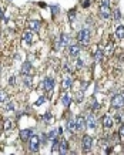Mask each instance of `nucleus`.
<instances>
[{
  "mask_svg": "<svg viewBox=\"0 0 124 155\" xmlns=\"http://www.w3.org/2000/svg\"><path fill=\"white\" fill-rule=\"evenodd\" d=\"M77 40H79V43H80L81 46H87V44L90 43V30H89L87 27L81 29V30L79 32V34H77Z\"/></svg>",
  "mask_w": 124,
  "mask_h": 155,
  "instance_id": "f257e3e1",
  "label": "nucleus"
},
{
  "mask_svg": "<svg viewBox=\"0 0 124 155\" xmlns=\"http://www.w3.org/2000/svg\"><path fill=\"white\" fill-rule=\"evenodd\" d=\"M111 107L113 108H121V107H124V95L116 94L114 97L111 98Z\"/></svg>",
  "mask_w": 124,
  "mask_h": 155,
  "instance_id": "f03ea898",
  "label": "nucleus"
},
{
  "mask_svg": "<svg viewBox=\"0 0 124 155\" xmlns=\"http://www.w3.org/2000/svg\"><path fill=\"white\" fill-rule=\"evenodd\" d=\"M99 11H100V17H103V19H110V16H111V9L106 3H101L100 4Z\"/></svg>",
  "mask_w": 124,
  "mask_h": 155,
  "instance_id": "7ed1b4c3",
  "label": "nucleus"
},
{
  "mask_svg": "<svg viewBox=\"0 0 124 155\" xmlns=\"http://www.w3.org/2000/svg\"><path fill=\"white\" fill-rule=\"evenodd\" d=\"M39 145H40V138L36 137V135H32V138L29 139V148L32 152H37L39 151Z\"/></svg>",
  "mask_w": 124,
  "mask_h": 155,
  "instance_id": "20e7f679",
  "label": "nucleus"
},
{
  "mask_svg": "<svg viewBox=\"0 0 124 155\" xmlns=\"http://www.w3.org/2000/svg\"><path fill=\"white\" fill-rule=\"evenodd\" d=\"M53 87H54V80L51 77H46L41 83V88H44V91H47V93L53 90Z\"/></svg>",
  "mask_w": 124,
  "mask_h": 155,
  "instance_id": "39448f33",
  "label": "nucleus"
},
{
  "mask_svg": "<svg viewBox=\"0 0 124 155\" xmlns=\"http://www.w3.org/2000/svg\"><path fill=\"white\" fill-rule=\"evenodd\" d=\"M34 37H36V36H34V32L33 30H30V29L23 33V40H25L27 44H32V43L34 41Z\"/></svg>",
  "mask_w": 124,
  "mask_h": 155,
  "instance_id": "423d86ee",
  "label": "nucleus"
},
{
  "mask_svg": "<svg viewBox=\"0 0 124 155\" xmlns=\"http://www.w3.org/2000/svg\"><path fill=\"white\" fill-rule=\"evenodd\" d=\"M96 125H97L96 117H94L93 114H89L87 117H86V127H89V128H91V130H94Z\"/></svg>",
  "mask_w": 124,
  "mask_h": 155,
  "instance_id": "0eeeda50",
  "label": "nucleus"
},
{
  "mask_svg": "<svg viewBox=\"0 0 124 155\" xmlns=\"http://www.w3.org/2000/svg\"><path fill=\"white\" fill-rule=\"evenodd\" d=\"M76 127H77V130L79 131H81L86 128V118L84 117H81V115H77L76 117Z\"/></svg>",
  "mask_w": 124,
  "mask_h": 155,
  "instance_id": "6e6552de",
  "label": "nucleus"
},
{
  "mask_svg": "<svg viewBox=\"0 0 124 155\" xmlns=\"http://www.w3.org/2000/svg\"><path fill=\"white\" fill-rule=\"evenodd\" d=\"M80 46L79 44H73V46H70L68 47V56L70 57H77L79 54H80Z\"/></svg>",
  "mask_w": 124,
  "mask_h": 155,
  "instance_id": "1a4fd4ad",
  "label": "nucleus"
},
{
  "mask_svg": "<svg viewBox=\"0 0 124 155\" xmlns=\"http://www.w3.org/2000/svg\"><path fill=\"white\" fill-rule=\"evenodd\" d=\"M32 73H33V67H32V63H30V61H25V63L22 64V74L27 75V74H32Z\"/></svg>",
  "mask_w": 124,
  "mask_h": 155,
  "instance_id": "9d476101",
  "label": "nucleus"
},
{
  "mask_svg": "<svg viewBox=\"0 0 124 155\" xmlns=\"http://www.w3.org/2000/svg\"><path fill=\"white\" fill-rule=\"evenodd\" d=\"M93 145V138H91L90 135H84L83 137V148H84V151H89Z\"/></svg>",
  "mask_w": 124,
  "mask_h": 155,
  "instance_id": "9b49d317",
  "label": "nucleus"
},
{
  "mask_svg": "<svg viewBox=\"0 0 124 155\" xmlns=\"http://www.w3.org/2000/svg\"><path fill=\"white\" fill-rule=\"evenodd\" d=\"M27 26H29V29H30V30H33L34 33L39 32V30L41 29V23L39 22V20H32V22H29V23H27Z\"/></svg>",
  "mask_w": 124,
  "mask_h": 155,
  "instance_id": "f8f14e48",
  "label": "nucleus"
},
{
  "mask_svg": "<svg viewBox=\"0 0 124 155\" xmlns=\"http://www.w3.org/2000/svg\"><path fill=\"white\" fill-rule=\"evenodd\" d=\"M33 135V131L32 130H22L20 131V139L22 141H29Z\"/></svg>",
  "mask_w": 124,
  "mask_h": 155,
  "instance_id": "ddd939ff",
  "label": "nucleus"
},
{
  "mask_svg": "<svg viewBox=\"0 0 124 155\" xmlns=\"http://www.w3.org/2000/svg\"><path fill=\"white\" fill-rule=\"evenodd\" d=\"M101 123H103V127H104V128H111V127H113V117L104 115Z\"/></svg>",
  "mask_w": 124,
  "mask_h": 155,
  "instance_id": "4468645a",
  "label": "nucleus"
},
{
  "mask_svg": "<svg viewBox=\"0 0 124 155\" xmlns=\"http://www.w3.org/2000/svg\"><path fill=\"white\" fill-rule=\"evenodd\" d=\"M61 87L64 88V90H68L70 87H71V77L70 75H64L63 77V81H61Z\"/></svg>",
  "mask_w": 124,
  "mask_h": 155,
  "instance_id": "2eb2a0df",
  "label": "nucleus"
},
{
  "mask_svg": "<svg viewBox=\"0 0 124 155\" xmlns=\"http://www.w3.org/2000/svg\"><path fill=\"white\" fill-rule=\"evenodd\" d=\"M58 152L63 154V155L68 152V144H67L66 139H61V142H60V148H58Z\"/></svg>",
  "mask_w": 124,
  "mask_h": 155,
  "instance_id": "dca6fc26",
  "label": "nucleus"
},
{
  "mask_svg": "<svg viewBox=\"0 0 124 155\" xmlns=\"http://www.w3.org/2000/svg\"><path fill=\"white\" fill-rule=\"evenodd\" d=\"M67 130L70 131V132H76V131H77L76 121H73V120H68V121H67Z\"/></svg>",
  "mask_w": 124,
  "mask_h": 155,
  "instance_id": "f3484780",
  "label": "nucleus"
},
{
  "mask_svg": "<svg viewBox=\"0 0 124 155\" xmlns=\"http://www.w3.org/2000/svg\"><path fill=\"white\" fill-rule=\"evenodd\" d=\"M113 51H114V44H113V43H108L107 47L104 49V54H106V56H111Z\"/></svg>",
  "mask_w": 124,
  "mask_h": 155,
  "instance_id": "a211bd4d",
  "label": "nucleus"
},
{
  "mask_svg": "<svg viewBox=\"0 0 124 155\" xmlns=\"http://www.w3.org/2000/svg\"><path fill=\"white\" fill-rule=\"evenodd\" d=\"M70 101H71V100H70V94H63V97H61V103H63V105L64 107H68L70 105Z\"/></svg>",
  "mask_w": 124,
  "mask_h": 155,
  "instance_id": "6ab92c4d",
  "label": "nucleus"
},
{
  "mask_svg": "<svg viewBox=\"0 0 124 155\" xmlns=\"http://www.w3.org/2000/svg\"><path fill=\"white\" fill-rule=\"evenodd\" d=\"M116 36L118 37V39H124V26H117Z\"/></svg>",
  "mask_w": 124,
  "mask_h": 155,
  "instance_id": "aec40b11",
  "label": "nucleus"
},
{
  "mask_svg": "<svg viewBox=\"0 0 124 155\" xmlns=\"http://www.w3.org/2000/svg\"><path fill=\"white\" fill-rule=\"evenodd\" d=\"M32 80H33L32 74H27V75H25V85H26V87H32Z\"/></svg>",
  "mask_w": 124,
  "mask_h": 155,
  "instance_id": "412c9836",
  "label": "nucleus"
},
{
  "mask_svg": "<svg viewBox=\"0 0 124 155\" xmlns=\"http://www.w3.org/2000/svg\"><path fill=\"white\" fill-rule=\"evenodd\" d=\"M103 54H104V50H103V47H99V49H97V51H96V61H100V60H101V57H103Z\"/></svg>",
  "mask_w": 124,
  "mask_h": 155,
  "instance_id": "4be33fe9",
  "label": "nucleus"
},
{
  "mask_svg": "<svg viewBox=\"0 0 124 155\" xmlns=\"http://www.w3.org/2000/svg\"><path fill=\"white\" fill-rule=\"evenodd\" d=\"M58 148H60V144H58V139H53V147H51V151L53 152H58Z\"/></svg>",
  "mask_w": 124,
  "mask_h": 155,
  "instance_id": "5701e85b",
  "label": "nucleus"
},
{
  "mask_svg": "<svg viewBox=\"0 0 124 155\" xmlns=\"http://www.w3.org/2000/svg\"><path fill=\"white\" fill-rule=\"evenodd\" d=\"M7 101V93L4 90H0V103H6Z\"/></svg>",
  "mask_w": 124,
  "mask_h": 155,
  "instance_id": "b1692460",
  "label": "nucleus"
},
{
  "mask_svg": "<svg viewBox=\"0 0 124 155\" xmlns=\"http://www.w3.org/2000/svg\"><path fill=\"white\" fill-rule=\"evenodd\" d=\"M60 40H61L63 47H66L67 44H68V36H66V34H61V36H60Z\"/></svg>",
  "mask_w": 124,
  "mask_h": 155,
  "instance_id": "393cba45",
  "label": "nucleus"
},
{
  "mask_svg": "<svg viewBox=\"0 0 124 155\" xmlns=\"http://www.w3.org/2000/svg\"><path fill=\"white\" fill-rule=\"evenodd\" d=\"M4 130L6 131L13 130V123H12L10 120H6V121H4Z\"/></svg>",
  "mask_w": 124,
  "mask_h": 155,
  "instance_id": "a878e982",
  "label": "nucleus"
},
{
  "mask_svg": "<svg viewBox=\"0 0 124 155\" xmlns=\"http://www.w3.org/2000/svg\"><path fill=\"white\" fill-rule=\"evenodd\" d=\"M43 120H44L46 123H51V121H53V117H51L50 113H46V114L43 115Z\"/></svg>",
  "mask_w": 124,
  "mask_h": 155,
  "instance_id": "bb28decb",
  "label": "nucleus"
},
{
  "mask_svg": "<svg viewBox=\"0 0 124 155\" xmlns=\"http://www.w3.org/2000/svg\"><path fill=\"white\" fill-rule=\"evenodd\" d=\"M83 98H84V95H83V93L80 91V93H77V94H76L74 100H76V103H81V101H83Z\"/></svg>",
  "mask_w": 124,
  "mask_h": 155,
  "instance_id": "cd10ccee",
  "label": "nucleus"
},
{
  "mask_svg": "<svg viewBox=\"0 0 124 155\" xmlns=\"http://www.w3.org/2000/svg\"><path fill=\"white\" fill-rule=\"evenodd\" d=\"M91 104H93V105H90V107H91V110H94V111H96V110H99V108H100V104L97 103V101H96V100H94V98L91 100Z\"/></svg>",
  "mask_w": 124,
  "mask_h": 155,
  "instance_id": "c85d7f7f",
  "label": "nucleus"
},
{
  "mask_svg": "<svg viewBox=\"0 0 124 155\" xmlns=\"http://www.w3.org/2000/svg\"><path fill=\"white\" fill-rule=\"evenodd\" d=\"M6 110H7V111H14L16 107H14L13 103H7V104H6Z\"/></svg>",
  "mask_w": 124,
  "mask_h": 155,
  "instance_id": "c756f323",
  "label": "nucleus"
},
{
  "mask_svg": "<svg viewBox=\"0 0 124 155\" xmlns=\"http://www.w3.org/2000/svg\"><path fill=\"white\" fill-rule=\"evenodd\" d=\"M56 134H57V131H56V130H53V131H50L49 134H47V137H49L50 139H54V137H56Z\"/></svg>",
  "mask_w": 124,
  "mask_h": 155,
  "instance_id": "7c9ffc66",
  "label": "nucleus"
},
{
  "mask_svg": "<svg viewBox=\"0 0 124 155\" xmlns=\"http://www.w3.org/2000/svg\"><path fill=\"white\" fill-rule=\"evenodd\" d=\"M44 101H46V97H44V95H41V97L36 101V105H40L41 103H44Z\"/></svg>",
  "mask_w": 124,
  "mask_h": 155,
  "instance_id": "2f4dec72",
  "label": "nucleus"
},
{
  "mask_svg": "<svg viewBox=\"0 0 124 155\" xmlns=\"http://www.w3.org/2000/svg\"><path fill=\"white\" fill-rule=\"evenodd\" d=\"M114 19H116V20H120V19H121V13H120V10H116V11H114Z\"/></svg>",
  "mask_w": 124,
  "mask_h": 155,
  "instance_id": "473e14b6",
  "label": "nucleus"
},
{
  "mask_svg": "<svg viewBox=\"0 0 124 155\" xmlns=\"http://www.w3.org/2000/svg\"><path fill=\"white\" fill-rule=\"evenodd\" d=\"M47 138H49V137H47V134H43V135H41V138H40V141L43 142V144H46V142H47Z\"/></svg>",
  "mask_w": 124,
  "mask_h": 155,
  "instance_id": "72a5a7b5",
  "label": "nucleus"
},
{
  "mask_svg": "<svg viewBox=\"0 0 124 155\" xmlns=\"http://www.w3.org/2000/svg\"><path fill=\"white\" fill-rule=\"evenodd\" d=\"M118 135H120V137H124V124L118 128Z\"/></svg>",
  "mask_w": 124,
  "mask_h": 155,
  "instance_id": "f704fd0d",
  "label": "nucleus"
},
{
  "mask_svg": "<svg viewBox=\"0 0 124 155\" xmlns=\"http://www.w3.org/2000/svg\"><path fill=\"white\" fill-rule=\"evenodd\" d=\"M74 10H71V11H70V13H68V19H70V22H73V20H74Z\"/></svg>",
  "mask_w": 124,
  "mask_h": 155,
  "instance_id": "c9c22d12",
  "label": "nucleus"
},
{
  "mask_svg": "<svg viewBox=\"0 0 124 155\" xmlns=\"http://www.w3.org/2000/svg\"><path fill=\"white\" fill-rule=\"evenodd\" d=\"M83 3V7H89L90 6V0H81Z\"/></svg>",
  "mask_w": 124,
  "mask_h": 155,
  "instance_id": "e433bc0d",
  "label": "nucleus"
},
{
  "mask_svg": "<svg viewBox=\"0 0 124 155\" xmlns=\"http://www.w3.org/2000/svg\"><path fill=\"white\" fill-rule=\"evenodd\" d=\"M76 67H77V68H81V67H83V60H77V63H76Z\"/></svg>",
  "mask_w": 124,
  "mask_h": 155,
  "instance_id": "4c0bfd02",
  "label": "nucleus"
},
{
  "mask_svg": "<svg viewBox=\"0 0 124 155\" xmlns=\"http://www.w3.org/2000/svg\"><path fill=\"white\" fill-rule=\"evenodd\" d=\"M14 81H16V78H14V77H10V78H9V84L14 85Z\"/></svg>",
  "mask_w": 124,
  "mask_h": 155,
  "instance_id": "58836bf2",
  "label": "nucleus"
},
{
  "mask_svg": "<svg viewBox=\"0 0 124 155\" xmlns=\"http://www.w3.org/2000/svg\"><path fill=\"white\" fill-rule=\"evenodd\" d=\"M1 19H3V9L0 7V20H1Z\"/></svg>",
  "mask_w": 124,
  "mask_h": 155,
  "instance_id": "ea45409f",
  "label": "nucleus"
},
{
  "mask_svg": "<svg viewBox=\"0 0 124 155\" xmlns=\"http://www.w3.org/2000/svg\"><path fill=\"white\" fill-rule=\"evenodd\" d=\"M58 11V7H53V13H57Z\"/></svg>",
  "mask_w": 124,
  "mask_h": 155,
  "instance_id": "a19ab883",
  "label": "nucleus"
}]
</instances>
